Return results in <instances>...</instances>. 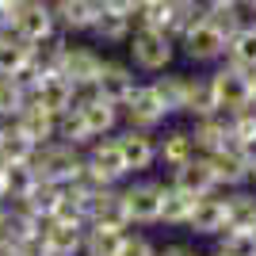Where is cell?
<instances>
[{
  "label": "cell",
  "instance_id": "obj_1",
  "mask_svg": "<svg viewBox=\"0 0 256 256\" xmlns=\"http://www.w3.org/2000/svg\"><path fill=\"white\" fill-rule=\"evenodd\" d=\"M4 31H12L16 38H23L34 50L42 42H50L58 34V20H54L50 0H20L16 8L4 12Z\"/></svg>",
  "mask_w": 256,
  "mask_h": 256
},
{
  "label": "cell",
  "instance_id": "obj_2",
  "mask_svg": "<svg viewBox=\"0 0 256 256\" xmlns=\"http://www.w3.org/2000/svg\"><path fill=\"white\" fill-rule=\"evenodd\" d=\"M31 168L38 172V180L58 184V188H69V184H76L80 176H84V150L65 146V142L54 138V142H46V146H38Z\"/></svg>",
  "mask_w": 256,
  "mask_h": 256
},
{
  "label": "cell",
  "instance_id": "obj_3",
  "mask_svg": "<svg viewBox=\"0 0 256 256\" xmlns=\"http://www.w3.org/2000/svg\"><path fill=\"white\" fill-rule=\"evenodd\" d=\"M130 58L142 73H168L172 58H176V38L168 31H150L138 27L130 34Z\"/></svg>",
  "mask_w": 256,
  "mask_h": 256
},
{
  "label": "cell",
  "instance_id": "obj_4",
  "mask_svg": "<svg viewBox=\"0 0 256 256\" xmlns=\"http://www.w3.org/2000/svg\"><path fill=\"white\" fill-rule=\"evenodd\" d=\"M84 176L92 184H100V188H118V184L130 176L126 157H122V150H118L115 138H100V142L88 146V153H84Z\"/></svg>",
  "mask_w": 256,
  "mask_h": 256
},
{
  "label": "cell",
  "instance_id": "obj_5",
  "mask_svg": "<svg viewBox=\"0 0 256 256\" xmlns=\"http://www.w3.org/2000/svg\"><path fill=\"white\" fill-rule=\"evenodd\" d=\"M210 80H214V96H218V111L222 115H241V111L252 107V73L222 62L210 73Z\"/></svg>",
  "mask_w": 256,
  "mask_h": 256
},
{
  "label": "cell",
  "instance_id": "obj_6",
  "mask_svg": "<svg viewBox=\"0 0 256 256\" xmlns=\"http://www.w3.org/2000/svg\"><path fill=\"white\" fill-rule=\"evenodd\" d=\"M122 192V206H126L130 226H157L160 222V184L157 180H134Z\"/></svg>",
  "mask_w": 256,
  "mask_h": 256
},
{
  "label": "cell",
  "instance_id": "obj_7",
  "mask_svg": "<svg viewBox=\"0 0 256 256\" xmlns=\"http://www.w3.org/2000/svg\"><path fill=\"white\" fill-rule=\"evenodd\" d=\"M31 104L46 107L50 115L62 118L65 111H73V107H76V88L69 84L62 73H34V80H31Z\"/></svg>",
  "mask_w": 256,
  "mask_h": 256
},
{
  "label": "cell",
  "instance_id": "obj_8",
  "mask_svg": "<svg viewBox=\"0 0 256 256\" xmlns=\"http://www.w3.org/2000/svg\"><path fill=\"white\" fill-rule=\"evenodd\" d=\"M76 111H80L88 134H92L96 142H100V138H111V134H115V126H118V118H122V111H118L115 104H107L96 88L76 92Z\"/></svg>",
  "mask_w": 256,
  "mask_h": 256
},
{
  "label": "cell",
  "instance_id": "obj_9",
  "mask_svg": "<svg viewBox=\"0 0 256 256\" xmlns=\"http://www.w3.org/2000/svg\"><path fill=\"white\" fill-rule=\"evenodd\" d=\"M226 38L218 27H214L210 20H203V23H195L192 31L180 38V46H184V54L192 58L195 65H210V62H226Z\"/></svg>",
  "mask_w": 256,
  "mask_h": 256
},
{
  "label": "cell",
  "instance_id": "obj_10",
  "mask_svg": "<svg viewBox=\"0 0 256 256\" xmlns=\"http://www.w3.org/2000/svg\"><path fill=\"white\" fill-rule=\"evenodd\" d=\"M100 69H104V58H100L96 50H88V46H65V58H62V65H58V73H62L76 92L96 88Z\"/></svg>",
  "mask_w": 256,
  "mask_h": 256
},
{
  "label": "cell",
  "instance_id": "obj_11",
  "mask_svg": "<svg viewBox=\"0 0 256 256\" xmlns=\"http://www.w3.org/2000/svg\"><path fill=\"white\" fill-rule=\"evenodd\" d=\"M122 118H126L130 130H157L164 118H168V111H164V104L157 100V92H153V84H138L134 88V96L126 100V107H122Z\"/></svg>",
  "mask_w": 256,
  "mask_h": 256
},
{
  "label": "cell",
  "instance_id": "obj_12",
  "mask_svg": "<svg viewBox=\"0 0 256 256\" xmlns=\"http://www.w3.org/2000/svg\"><path fill=\"white\" fill-rule=\"evenodd\" d=\"M172 184H176L180 192H188L192 199H206V195H218V192H222L218 180H214L210 160H206L203 153L192 157L188 164H180V168H172Z\"/></svg>",
  "mask_w": 256,
  "mask_h": 256
},
{
  "label": "cell",
  "instance_id": "obj_13",
  "mask_svg": "<svg viewBox=\"0 0 256 256\" xmlns=\"http://www.w3.org/2000/svg\"><path fill=\"white\" fill-rule=\"evenodd\" d=\"M58 31H92L96 20L104 16V0H50Z\"/></svg>",
  "mask_w": 256,
  "mask_h": 256
},
{
  "label": "cell",
  "instance_id": "obj_14",
  "mask_svg": "<svg viewBox=\"0 0 256 256\" xmlns=\"http://www.w3.org/2000/svg\"><path fill=\"white\" fill-rule=\"evenodd\" d=\"M84 230L80 222H65V218H50L42 222V241L54 256H84Z\"/></svg>",
  "mask_w": 256,
  "mask_h": 256
},
{
  "label": "cell",
  "instance_id": "obj_15",
  "mask_svg": "<svg viewBox=\"0 0 256 256\" xmlns=\"http://www.w3.org/2000/svg\"><path fill=\"white\" fill-rule=\"evenodd\" d=\"M210 168H214V180L222 192H237V188H252V168L245 164V157L234 150V146H226V150L210 153Z\"/></svg>",
  "mask_w": 256,
  "mask_h": 256
},
{
  "label": "cell",
  "instance_id": "obj_16",
  "mask_svg": "<svg viewBox=\"0 0 256 256\" xmlns=\"http://www.w3.org/2000/svg\"><path fill=\"white\" fill-rule=\"evenodd\" d=\"M134 88H138V80H134V69L122 62H104V69H100V80H96V92L107 100V104H115L118 111L126 107V100L134 96Z\"/></svg>",
  "mask_w": 256,
  "mask_h": 256
},
{
  "label": "cell",
  "instance_id": "obj_17",
  "mask_svg": "<svg viewBox=\"0 0 256 256\" xmlns=\"http://www.w3.org/2000/svg\"><path fill=\"white\" fill-rule=\"evenodd\" d=\"M88 226H107V230H130L122 192L118 188H96L92 203H88Z\"/></svg>",
  "mask_w": 256,
  "mask_h": 256
},
{
  "label": "cell",
  "instance_id": "obj_18",
  "mask_svg": "<svg viewBox=\"0 0 256 256\" xmlns=\"http://www.w3.org/2000/svg\"><path fill=\"white\" fill-rule=\"evenodd\" d=\"M188 234L195 237H222L226 234V195H206V199H195L192 218L184 226Z\"/></svg>",
  "mask_w": 256,
  "mask_h": 256
},
{
  "label": "cell",
  "instance_id": "obj_19",
  "mask_svg": "<svg viewBox=\"0 0 256 256\" xmlns=\"http://www.w3.org/2000/svg\"><path fill=\"white\" fill-rule=\"evenodd\" d=\"M0 76L34 80V46H27L12 31H0Z\"/></svg>",
  "mask_w": 256,
  "mask_h": 256
},
{
  "label": "cell",
  "instance_id": "obj_20",
  "mask_svg": "<svg viewBox=\"0 0 256 256\" xmlns=\"http://www.w3.org/2000/svg\"><path fill=\"white\" fill-rule=\"evenodd\" d=\"M118 150H122V157H126V168L130 172H146L150 164H157V134H150V130H122V134H115Z\"/></svg>",
  "mask_w": 256,
  "mask_h": 256
},
{
  "label": "cell",
  "instance_id": "obj_21",
  "mask_svg": "<svg viewBox=\"0 0 256 256\" xmlns=\"http://www.w3.org/2000/svg\"><path fill=\"white\" fill-rule=\"evenodd\" d=\"M192 142H195V153H203V157L226 150V146H234V142H230V115L195 118L192 122Z\"/></svg>",
  "mask_w": 256,
  "mask_h": 256
},
{
  "label": "cell",
  "instance_id": "obj_22",
  "mask_svg": "<svg viewBox=\"0 0 256 256\" xmlns=\"http://www.w3.org/2000/svg\"><path fill=\"white\" fill-rule=\"evenodd\" d=\"M34 153H38V146H34L16 122H0V164H4V168H12V164H31Z\"/></svg>",
  "mask_w": 256,
  "mask_h": 256
},
{
  "label": "cell",
  "instance_id": "obj_23",
  "mask_svg": "<svg viewBox=\"0 0 256 256\" xmlns=\"http://www.w3.org/2000/svg\"><path fill=\"white\" fill-rule=\"evenodd\" d=\"M12 122H16V126L34 142V146H46V142L58 138V115H50V111L38 107V104H27L20 115L12 118Z\"/></svg>",
  "mask_w": 256,
  "mask_h": 256
},
{
  "label": "cell",
  "instance_id": "obj_24",
  "mask_svg": "<svg viewBox=\"0 0 256 256\" xmlns=\"http://www.w3.org/2000/svg\"><path fill=\"white\" fill-rule=\"evenodd\" d=\"M226 230H256V188L226 192Z\"/></svg>",
  "mask_w": 256,
  "mask_h": 256
},
{
  "label": "cell",
  "instance_id": "obj_25",
  "mask_svg": "<svg viewBox=\"0 0 256 256\" xmlns=\"http://www.w3.org/2000/svg\"><path fill=\"white\" fill-rule=\"evenodd\" d=\"M192 157H199V153H195V142H192V130H168V134L157 138V160L164 168H180V164H188Z\"/></svg>",
  "mask_w": 256,
  "mask_h": 256
},
{
  "label": "cell",
  "instance_id": "obj_26",
  "mask_svg": "<svg viewBox=\"0 0 256 256\" xmlns=\"http://www.w3.org/2000/svg\"><path fill=\"white\" fill-rule=\"evenodd\" d=\"M153 92H157V100L164 104L168 115H184V111H188V92H192V76L164 73V76L153 80Z\"/></svg>",
  "mask_w": 256,
  "mask_h": 256
},
{
  "label": "cell",
  "instance_id": "obj_27",
  "mask_svg": "<svg viewBox=\"0 0 256 256\" xmlns=\"http://www.w3.org/2000/svg\"><path fill=\"white\" fill-rule=\"evenodd\" d=\"M192 206H195V199L188 192H180L176 184H160V222L164 226H188V218H192Z\"/></svg>",
  "mask_w": 256,
  "mask_h": 256
},
{
  "label": "cell",
  "instance_id": "obj_28",
  "mask_svg": "<svg viewBox=\"0 0 256 256\" xmlns=\"http://www.w3.org/2000/svg\"><path fill=\"white\" fill-rule=\"evenodd\" d=\"M62 199H65V188L38 180V188H34L27 199H16V203H23L38 222H50V218H58V210H62Z\"/></svg>",
  "mask_w": 256,
  "mask_h": 256
},
{
  "label": "cell",
  "instance_id": "obj_29",
  "mask_svg": "<svg viewBox=\"0 0 256 256\" xmlns=\"http://www.w3.org/2000/svg\"><path fill=\"white\" fill-rule=\"evenodd\" d=\"M27 104H31V80L0 76V122H12Z\"/></svg>",
  "mask_w": 256,
  "mask_h": 256
},
{
  "label": "cell",
  "instance_id": "obj_30",
  "mask_svg": "<svg viewBox=\"0 0 256 256\" xmlns=\"http://www.w3.org/2000/svg\"><path fill=\"white\" fill-rule=\"evenodd\" d=\"M226 62L245 69V73H256V23H245L241 31L226 42Z\"/></svg>",
  "mask_w": 256,
  "mask_h": 256
},
{
  "label": "cell",
  "instance_id": "obj_31",
  "mask_svg": "<svg viewBox=\"0 0 256 256\" xmlns=\"http://www.w3.org/2000/svg\"><path fill=\"white\" fill-rule=\"evenodd\" d=\"M126 241V230H107V226H88L84 230V256H118Z\"/></svg>",
  "mask_w": 256,
  "mask_h": 256
},
{
  "label": "cell",
  "instance_id": "obj_32",
  "mask_svg": "<svg viewBox=\"0 0 256 256\" xmlns=\"http://www.w3.org/2000/svg\"><path fill=\"white\" fill-rule=\"evenodd\" d=\"M184 115L192 118H206V115H222L218 111V96H214V80L210 76H195L192 92H188V111Z\"/></svg>",
  "mask_w": 256,
  "mask_h": 256
},
{
  "label": "cell",
  "instance_id": "obj_33",
  "mask_svg": "<svg viewBox=\"0 0 256 256\" xmlns=\"http://www.w3.org/2000/svg\"><path fill=\"white\" fill-rule=\"evenodd\" d=\"M100 42H130V34H134V20L130 16H118V12H104L92 27Z\"/></svg>",
  "mask_w": 256,
  "mask_h": 256
},
{
  "label": "cell",
  "instance_id": "obj_34",
  "mask_svg": "<svg viewBox=\"0 0 256 256\" xmlns=\"http://www.w3.org/2000/svg\"><path fill=\"white\" fill-rule=\"evenodd\" d=\"M134 20H138V27H150V31H168V23H172V0H138Z\"/></svg>",
  "mask_w": 256,
  "mask_h": 256
},
{
  "label": "cell",
  "instance_id": "obj_35",
  "mask_svg": "<svg viewBox=\"0 0 256 256\" xmlns=\"http://www.w3.org/2000/svg\"><path fill=\"white\" fill-rule=\"evenodd\" d=\"M58 142H65V146H76V150H88L92 146V134H88V126H84V118H80V111H65L62 118H58Z\"/></svg>",
  "mask_w": 256,
  "mask_h": 256
},
{
  "label": "cell",
  "instance_id": "obj_36",
  "mask_svg": "<svg viewBox=\"0 0 256 256\" xmlns=\"http://www.w3.org/2000/svg\"><path fill=\"white\" fill-rule=\"evenodd\" d=\"M214 252L222 256H256V234L252 230H226L218 237V248Z\"/></svg>",
  "mask_w": 256,
  "mask_h": 256
},
{
  "label": "cell",
  "instance_id": "obj_37",
  "mask_svg": "<svg viewBox=\"0 0 256 256\" xmlns=\"http://www.w3.org/2000/svg\"><path fill=\"white\" fill-rule=\"evenodd\" d=\"M38 188V172L31 168V164H12L8 168V199L16 203V199H27V195Z\"/></svg>",
  "mask_w": 256,
  "mask_h": 256
},
{
  "label": "cell",
  "instance_id": "obj_38",
  "mask_svg": "<svg viewBox=\"0 0 256 256\" xmlns=\"http://www.w3.org/2000/svg\"><path fill=\"white\" fill-rule=\"evenodd\" d=\"M206 20H210L214 27H218V31L226 34V38H234V34H237V31H241V27L248 23L241 8H210V12H206Z\"/></svg>",
  "mask_w": 256,
  "mask_h": 256
},
{
  "label": "cell",
  "instance_id": "obj_39",
  "mask_svg": "<svg viewBox=\"0 0 256 256\" xmlns=\"http://www.w3.org/2000/svg\"><path fill=\"white\" fill-rule=\"evenodd\" d=\"M245 138H256V107L241 111V115H230V142H245Z\"/></svg>",
  "mask_w": 256,
  "mask_h": 256
},
{
  "label": "cell",
  "instance_id": "obj_40",
  "mask_svg": "<svg viewBox=\"0 0 256 256\" xmlns=\"http://www.w3.org/2000/svg\"><path fill=\"white\" fill-rule=\"evenodd\" d=\"M160 248L153 245L146 234H126V241H122V252L118 256H157Z\"/></svg>",
  "mask_w": 256,
  "mask_h": 256
},
{
  "label": "cell",
  "instance_id": "obj_41",
  "mask_svg": "<svg viewBox=\"0 0 256 256\" xmlns=\"http://www.w3.org/2000/svg\"><path fill=\"white\" fill-rule=\"evenodd\" d=\"M20 256H54V252L46 248L42 234H34V237H27V241H20Z\"/></svg>",
  "mask_w": 256,
  "mask_h": 256
},
{
  "label": "cell",
  "instance_id": "obj_42",
  "mask_svg": "<svg viewBox=\"0 0 256 256\" xmlns=\"http://www.w3.org/2000/svg\"><path fill=\"white\" fill-rule=\"evenodd\" d=\"M234 150L241 153V157H245V164H248V168L256 172V138H245V142H237Z\"/></svg>",
  "mask_w": 256,
  "mask_h": 256
},
{
  "label": "cell",
  "instance_id": "obj_43",
  "mask_svg": "<svg viewBox=\"0 0 256 256\" xmlns=\"http://www.w3.org/2000/svg\"><path fill=\"white\" fill-rule=\"evenodd\" d=\"M157 256H203L195 245H184V241H176V245H164Z\"/></svg>",
  "mask_w": 256,
  "mask_h": 256
},
{
  "label": "cell",
  "instance_id": "obj_44",
  "mask_svg": "<svg viewBox=\"0 0 256 256\" xmlns=\"http://www.w3.org/2000/svg\"><path fill=\"white\" fill-rule=\"evenodd\" d=\"M0 256H20V245H16V241H8L4 234H0Z\"/></svg>",
  "mask_w": 256,
  "mask_h": 256
},
{
  "label": "cell",
  "instance_id": "obj_45",
  "mask_svg": "<svg viewBox=\"0 0 256 256\" xmlns=\"http://www.w3.org/2000/svg\"><path fill=\"white\" fill-rule=\"evenodd\" d=\"M206 4V12L210 8H241V0H203Z\"/></svg>",
  "mask_w": 256,
  "mask_h": 256
},
{
  "label": "cell",
  "instance_id": "obj_46",
  "mask_svg": "<svg viewBox=\"0 0 256 256\" xmlns=\"http://www.w3.org/2000/svg\"><path fill=\"white\" fill-rule=\"evenodd\" d=\"M0 203H8V168L0 164Z\"/></svg>",
  "mask_w": 256,
  "mask_h": 256
},
{
  "label": "cell",
  "instance_id": "obj_47",
  "mask_svg": "<svg viewBox=\"0 0 256 256\" xmlns=\"http://www.w3.org/2000/svg\"><path fill=\"white\" fill-rule=\"evenodd\" d=\"M241 12H245V16H256V0H241Z\"/></svg>",
  "mask_w": 256,
  "mask_h": 256
},
{
  "label": "cell",
  "instance_id": "obj_48",
  "mask_svg": "<svg viewBox=\"0 0 256 256\" xmlns=\"http://www.w3.org/2000/svg\"><path fill=\"white\" fill-rule=\"evenodd\" d=\"M20 0H0V12H8V8H16Z\"/></svg>",
  "mask_w": 256,
  "mask_h": 256
},
{
  "label": "cell",
  "instance_id": "obj_49",
  "mask_svg": "<svg viewBox=\"0 0 256 256\" xmlns=\"http://www.w3.org/2000/svg\"><path fill=\"white\" fill-rule=\"evenodd\" d=\"M4 218H8V203H0V230H4Z\"/></svg>",
  "mask_w": 256,
  "mask_h": 256
},
{
  "label": "cell",
  "instance_id": "obj_50",
  "mask_svg": "<svg viewBox=\"0 0 256 256\" xmlns=\"http://www.w3.org/2000/svg\"><path fill=\"white\" fill-rule=\"evenodd\" d=\"M252 107H256V73H252Z\"/></svg>",
  "mask_w": 256,
  "mask_h": 256
},
{
  "label": "cell",
  "instance_id": "obj_51",
  "mask_svg": "<svg viewBox=\"0 0 256 256\" xmlns=\"http://www.w3.org/2000/svg\"><path fill=\"white\" fill-rule=\"evenodd\" d=\"M252 188H256V172H252Z\"/></svg>",
  "mask_w": 256,
  "mask_h": 256
},
{
  "label": "cell",
  "instance_id": "obj_52",
  "mask_svg": "<svg viewBox=\"0 0 256 256\" xmlns=\"http://www.w3.org/2000/svg\"><path fill=\"white\" fill-rule=\"evenodd\" d=\"M210 256H222V252H210Z\"/></svg>",
  "mask_w": 256,
  "mask_h": 256
},
{
  "label": "cell",
  "instance_id": "obj_53",
  "mask_svg": "<svg viewBox=\"0 0 256 256\" xmlns=\"http://www.w3.org/2000/svg\"><path fill=\"white\" fill-rule=\"evenodd\" d=\"M252 234H256V230H252Z\"/></svg>",
  "mask_w": 256,
  "mask_h": 256
}]
</instances>
